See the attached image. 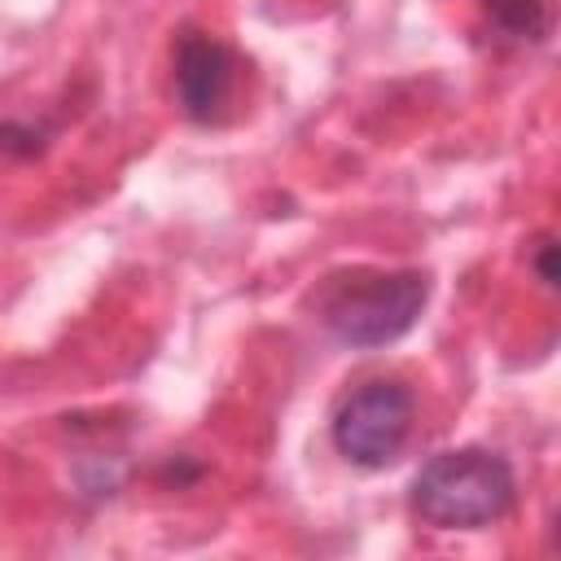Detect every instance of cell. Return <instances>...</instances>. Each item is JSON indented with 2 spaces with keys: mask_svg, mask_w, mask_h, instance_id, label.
<instances>
[{
  "mask_svg": "<svg viewBox=\"0 0 561 561\" xmlns=\"http://www.w3.org/2000/svg\"><path fill=\"white\" fill-rule=\"evenodd\" d=\"M232 83H237L232 53L215 35L188 31L175 48V101H180V110L197 123H210L232 101Z\"/></svg>",
  "mask_w": 561,
  "mask_h": 561,
  "instance_id": "cell-4",
  "label": "cell"
},
{
  "mask_svg": "<svg viewBox=\"0 0 561 561\" xmlns=\"http://www.w3.org/2000/svg\"><path fill=\"white\" fill-rule=\"evenodd\" d=\"M412 416H416V399L408 386L368 381L337 408L333 447L359 469H381L403 451L412 434Z\"/></svg>",
  "mask_w": 561,
  "mask_h": 561,
  "instance_id": "cell-3",
  "label": "cell"
},
{
  "mask_svg": "<svg viewBox=\"0 0 561 561\" xmlns=\"http://www.w3.org/2000/svg\"><path fill=\"white\" fill-rule=\"evenodd\" d=\"M513 465L491 447H451L412 478V508L434 530H478L513 508Z\"/></svg>",
  "mask_w": 561,
  "mask_h": 561,
  "instance_id": "cell-1",
  "label": "cell"
},
{
  "mask_svg": "<svg viewBox=\"0 0 561 561\" xmlns=\"http://www.w3.org/2000/svg\"><path fill=\"white\" fill-rule=\"evenodd\" d=\"M425 298H430L425 272L355 267L329 280V289L320 294V320L342 346L373 351L403 337L425 311Z\"/></svg>",
  "mask_w": 561,
  "mask_h": 561,
  "instance_id": "cell-2",
  "label": "cell"
},
{
  "mask_svg": "<svg viewBox=\"0 0 561 561\" xmlns=\"http://www.w3.org/2000/svg\"><path fill=\"white\" fill-rule=\"evenodd\" d=\"M486 9L513 35H539L543 31V13H539L535 0H486Z\"/></svg>",
  "mask_w": 561,
  "mask_h": 561,
  "instance_id": "cell-5",
  "label": "cell"
}]
</instances>
